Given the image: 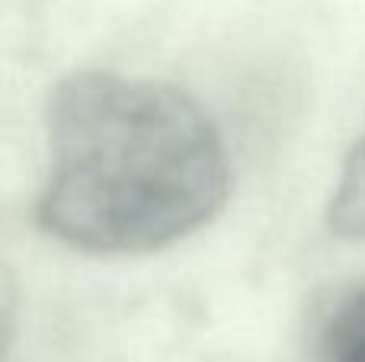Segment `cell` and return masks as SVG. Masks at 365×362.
<instances>
[{
	"label": "cell",
	"instance_id": "cell-1",
	"mask_svg": "<svg viewBox=\"0 0 365 362\" xmlns=\"http://www.w3.org/2000/svg\"><path fill=\"white\" fill-rule=\"evenodd\" d=\"M51 167L36 202L48 237L96 257L154 254L208 224L231 196V160L182 90L74 71L48 96Z\"/></svg>",
	"mask_w": 365,
	"mask_h": 362
},
{
	"label": "cell",
	"instance_id": "cell-2",
	"mask_svg": "<svg viewBox=\"0 0 365 362\" xmlns=\"http://www.w3.org/2000/svg\"><path fill=\"white\" fill-rule=\"evenodd\" d=\"M327 224L336 237L365 241V128L353 141L327 205Z\"/></svg>",
	"mask_w": 365,
	"mask_h": 362
},
{
	"label": "cell",
	"instance_id": "cell-3",
	"mask_svg": "<svg viewBox=\"0 0 365 362\" xmlns=\"http://www.w3.org/2000/svg\"><path fill=\"white\" fill-rule=\"evenodd\" d=\"M324 362H365V286L334 308L324 327Z\"/></svg>",
	"mask_w": 365,
	"mask_h": 362
},
{
	"label": "cell",
	"instance_id": "cell-4",
	"mask_svg": "<svg viewBox=\"0 0 365 362\" xmlns=\"http://www.w3.org/2000/svg\"><path fill=\"white\" fill-rule=\"evenodd\" d=\"M16 311H19V282L13 269L0 260V356L6 353L16 331Z\"/></svg>",
	"mask_w": 365,
	"mask_h": 362
}]
</instances>
